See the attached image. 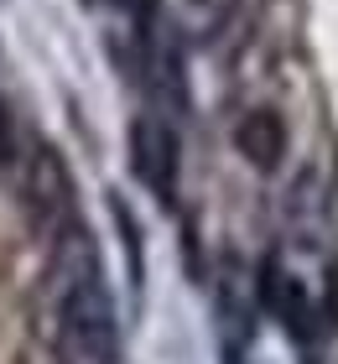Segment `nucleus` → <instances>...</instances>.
<instances>
[{
	"instance_id": "1",
	"label": "nucleus",
	"mask_w": 338,
	"mask_h": 364,
	"mask_svg": "<svg viewBox=\"0 0 338 364\" xmlns=\"http://www.w3.org/2000/svg\"><path fill=\"white\" fill-rule=\"evenodd\" d=\"M58 343L63 364H115L120 359V323L99 276V255L83 224L58 235Z\"/></svg>"
},
{
	"instance_id": "4",
	"label": "nucleus",
	"mask_w": 338,
	"mask_h": 364,
	"mask_svg": "<svg viewBox=\"0 0 338 364\" xmlns=\"http://www.w3.org/2000/svg\"><path fill=\"white\" fill-rule=\"evenodd\" d=\"M260 302L276 312V323H286L292 338H312V296L286 266H276V260L260 266Z\"/></svg>"
},
{
	"instance_id": "8",
	"label": "nucleus",
	"mask_w": 338,
	"mask_h": 364,
	"mask_svg": "<svg viewBox=\"0 0 338 364\" xmlns=\"http://www.w3.org/2000/svg\"><path fill=\"white\" fill-rule=\"evenodd\" d=\"M11 161H16V136H11V114L0 105V172H6Z\"/></svg>"
},
{
	"instance_id": "2",
	"label": "nucleus",
	"mask_w": 338,
	"mask_h": 364,
	"mask_svg": "<svg viewBox=\"0 0 338 364\" xmlns=\"http://www.w3.org/2000/svg\"><path fill=\"white\" fill-rule=\"evenodd\" d=\"M130 172L141 177V188H151L157 203H177V182H182V141L167 114H135L130 120Z\"/></svg>"
},
{
	"instance_id": "5",
	"label": "nucleus",
	"mask_w": 338,
	"mask_h": 364,
	"mask_svg": "<svg viewBox=\"0 0 338 364\" xmlns=\"http://www.w3.org/2000/svg\"><path fill=\"white\" fill-rule=\"evenodd\" d=\"M234 146H240V156L255 172H276L281 156H286V125H281V114L276 109L240 114V125H234Z\"/></svg>"
},
{
	"instance_id": "7",
	"label": "nucleus",
	"mask_w": 338,
	"mask_h": 364,
	"mask_svg": "<svg viewBox=\"0 0 338 364\" xmlns=\"http://www.w3.org/2000/svg\"><path fill=\"white\" fill-rule=\"evenodd\" d=\"M323 318H328V328H338V260L323 271Z\"/></svg>"
},
{
	"instance_id": "3",
	"label": "nucleus",
	"mask_w": 338,
	"mask_h": 364,
	"mask_svg": "<svg viewBox=\"0 0 338 364\" xmlns=\"http://www.w3.org/2000/svg\"><path fill=\"white\" fill-rule=\"evenodd\" d=\"M26 208L53 240L68 224H78V213H73V177H68L63 156L47 141L31 146V161H26Z\"/></svg>"
},
{
	"instance_id": "9",
	"label": "nucleus",
	"mask_w": 338,
	"mask_h": 364,
	"mask_svg": "<svg viewBox=\"0 0 338 364\" xmlns=\"http://www.w3.org/2000/svg\"><path fill=\"white\" fill-rule=\"evenodd\" d=\"M203 6H208V0H203Z\"/></svg>"
},
{
	"instance_id": "6",
	"label": "nucleus",
	"mask_w": 338,
	"mask_h": 364,
	"mask_svg": "<svg viewBox=\"0 0 338 364\" xmlns=\"http://www.w3.org/2000/svg\"><path fill=\"white\" fill-rule=\"evenodd\" d=\"M110 213H115V224H120V245H125L130 287H141V276H146V260H141V224H135V213L125 208V198H115V193H110Z\"/></svg>"
}]
</instances>
